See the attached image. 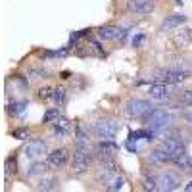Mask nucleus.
Listing matches in <instances>:
<instances>
[{
	"instance_id": "4be33fe9",
	"label": "nucleus",
	"mask_w": 192,
	"mask_h": 192,
	"mask_svg": "<svg viewBox=\"0 0 192 192\" xmlns=\"http://www.w3.org/2000/svg\"><path fill=\"white\" fill-rule=\"evenodd\" d=\"M4 173L10 177H16L17 173H19V165H17V156H16V152L10 156V157H6V162H4Z\"/></svg>"
},
{
	"instance_id": "7c9ffc66",
	"label": "nucleus",
	"mask_w": 192,
	"mask_h": 192,
	"mask_svg": "<svg viewBox=\"0 0 192 192\" xmlns=\"http://www.w3.org/2000/svg\"><path fill=\"white\" fill-rule=\"evenodd\" d=\"M183 117H185V121H186V123H190V125H192V110L185 111V114H183Z\"/></svg>"
},
{
	"instance_id": "5701e85b",
	"label": "nucleus",
	"mask_w": 192,
	"mask_h": 192,
	"mask_svg": "<svg viewBox=\"0 0 192 192\" xmlns=\"http://www.w3.org/2000/svg\"><path fill=\"white\" fill-rule=\"evenodd\" d=\"M123 186H125V177L119 175V173H114V177H111V179L108 180V185L104 186V190L115 192V190H121Z\"/></svg>"
},
{
	"instance_id": "f03ea898",
	"label": "nucleus",
	"mask_w": 192,
	"mask_h": 192,
	"mask_svg": "<svg viewBox=\"0 0 192 192\" xmlns=\"http://www.w3.org/2000/svg\"><path fill=\"white\" fill-rule=\"evenodd\" d=\"M192 71L186 65H175V67H162L156 69L152 83H167V85H180L183 81L190 79Z\"/></svg>"
},
{
	"instance_id": "c756f323",
	"label": "nucleus",
	"mask_w": 192,
	"mask_h": 192,
	"mask_svg": "<svg viewBox=\"0 0 192 192\" xmlns=\"http://www.w3.org/2000/svg\"><path fill=\"white\" fill-rule=\"evenodd\" d=\"M125 148H127L131 154H137V152L140 150V148H138V144L134 142V140H127V142H125Z\"/></svg>"
},
{
	"instance_id": "cd10ccee",
	"label": "nucleus",
	"mask_w": 192,
	"mask_h": 192,
	"mask_svg": "<svg viewBox=\"0 0 192 192\" xmlns=\"http://www.w3.org/2000/svg\"><path fill=\"white\" fill-rule=\"evenodd\" d=\"M144 42H146V35H144V33H137V35L133 37V40H131V44L134 48H140Z\"/></svg>"
},
{
	"instance_id": "1a4fd4ad",
	"label": "nucleus",
	"mask_w": 192,
	"mask_h": 192,
	"mask_svg": "<svg viewBox=\"0 0 192 192\" xmlns=\"http://www.w3.org/2000/svg\"><path fill=\"white\" fill-rule=\"evenodd\" d=\"M173 92H175V85H167V83H152L148 87V96L152 100H157V102L171 100Z\"/></svg>"
},
{
	"instance_id": "f3484780",
	"label": "nucleus",
	"mask_w": 192,
	"mask_h": 192,
	"mask_svg": "<svg viewBox=\"0 0 192 192\" xmlns=\"http://www.w3.org/2000/svg\"><path fill=\"white\" fill-rule=\"evenodd\" d=\"M60 188V179L58 177H40L39 183L35 186V190H42V192H48V190H58Z\"/></svg>"
},
{
	"instance_id": "6e6552de",
	"label": "nucleus",
	"mask_w": 192,
	"mask_h": 192,
	"mask_svg": "<svg viewBox=\"0 0 192 192\" xmlns=\"http://www.w3.org/2000/svg\"><path fill=\"white\" fill-rule=\"evenodd\" d=\"M69 150L67 148H54L50 154H48V167L52 169V171H60V169H65V165L69 163Z\"/></svg>"
},
{
	"instance_id": "7ed1b4c3",
	"label": "nucleus",
	"mask_w": 192,
	"mask_h": 192,
	"mask_svg": "<svg viewBox=\"0 0 192 192\" xmlns=\"http://www.w3.org/2000/svg\"><path fill=\"white\" fill-rule=\"evenodd\" d=\"M94 162V152L90 146H75L71 154V173L83 175Z\"/></svg>"
},
{
	"instance_id": "a211bd4d",
	"label": "nucleus",
	"mask_w": 192,
	"mask_h": 192,
	"mask_svg": "<svg viewBox=\"0 0 192 192\" xmlns=\"http://www.w3.org/2000/svg\"><path fill=\"white\" fill-rule=\"evenodd\" d=\"M50 100L54 102V106H58V108L65 106V102H67V88L62 87V85H60V87H54V88H52Z\"/></svg>"
},
{
	"instance_id": "0eeeda50",
	"label": "nucleus",
	"mask_w": 192,
	"mask_h": 192,
	"mask_svg": "<svg viewBox=\"0 0 192 192\" xmlns=\"http://www.w3.org/2000/svg\"><path fill=\"white\" fill-rule=\"evenodd\" d=\"M46 152H48V144H46V140H42V138H31L23 146V156L27 157V160H31V162L40 160Z\"/></svg>"
},
{
	"instance_id": "f257e3e1",
	"label": "nucleus",
	"mask_w": 192,
	"mask_h": 192,
	"mask_svg": "<svg viewBox=\"0 0 192 192\" xmlns=\"http://www.w3.org/2000/svg\"><path fill=\"white\" fill-rule=\"evenodd\" d=\"M142 119H144V125L148 127V129H152L157 137H160L165 129L171 127V123L175 121V115H173L167 108H154V110L148 111V114H146Z\"/></svg>"
},
{
	"instance_id": "393cba45",
	"label": "nucleus",
	"mask_w": 192,
	"mask_h": 192,
	"mask_svg": "<svg viewBox=\"0 0 192 192\" xmlns=\"http://www.w3.org/2000/svg\"><path fill=\"white\" fill-rule=\"evenodd\" d=\"M29 75L33 77V79H46V77H50L52 75V71L50 69H46V67H33V69L29 71Z\"/></svg>"
},
{
	"instance_id": "412c9836",
	"label": "nucleus",
	"mask_w": 192,
	"mask_h": 192,
	"mask_svg": "<svg viewBox=\"0 0 192 192\" xmlns=\"http://www.w3.org/2000/svg\"><path fill=\"white\" fill-rule=\"evenodd\" d=\"M46 167L48 163H44V162H33V165L27 169V179H37V177H42L44 173H46Z\"/></svg>"
},
{
	"instance_id": "39448f33",
	"label": "nucleus",
	"mask_w": 192,
	"mask_h": 192,
	"mask_svg": "<svg viewBox=\"0 0 192 192\" xmlns=\"http://www.w3.org/2000/svg\"><path fill=\"white\" fill-rule=\"evenodd\" d=\"M119 129L121 125L115 119H110V117H102L92 123V134L98 138H115Z\"/></svg>"
},
{
	"instance_id": "bb28decb",
	"label": "nucleus",
	"mask_w": 192,
	"mask_h": 192,
	"mask_svg": "<svg viewBox=\"0 0 192 192\" xmlns=\"http://www.w3.org/2000/svg\"><path fill=\"white\" fill-rule=\"evenodd\" d=\"M52 96V88L50 87H39L37 88V98L39 100H48Z\"/></svg>"
},
{
	"instance_id": "9d476101",
	"label": "nucleus",
	"mask_w": 192,
	"mask_h": 192,
	"mask_svg": "<svg viewBox=\"0 0 192 192\" xmlns=\"http://www.w3.org/2000/svg\"><path fill=\"white\" fill-rule=\"evenodd\" d=\"M156 4L157 0H127L125 10L134 16H144V14H152L156 10Z\"/></svg>"
},
{
	"instance_id": "2f4dec72",
	"label": "nucleus",
	"mask_w": 192,
	"mask_h": 192,
	"mask_svg": "<svg viewBox=\"0 0 192 192\" xmlns=\"http://www.w3.org/2000/svg\"><path fill=\"white\" fill-rule=\"evenodd\" d=\"M185 190H186V192H192V180H190V183L185 186Z\"/></svg>"
},
{
	"instance_id": "6ab92c4d",
	"label": "nucleus",
	"mask_w": 192,
	"mask_h": 192,
	"mask_svg": "<svg viewBox=\"0 0 192 192\" xmlns=\"http://www.w3.org/2000/svg\"><path fill=\"white\" fill-rule=\"evenodd\" d=\"M25 110H27V100H12L6 106V114L8 115H23Z\"/></svg>"
},
{
	"instance_id": "b1692460",
	"label": "nucleus",
	"mask_w": 192,
	"mask_h": 192,
	"mask_svg": "<svg viewBox=\"0 0 192 192\" xmlns=\"http://www.w3.org/2000/svg\"><path fill=\"white\" fill-rule=\"evenodd\" d=\"M62 117V111L60 108L56 106V108H48L46 111H44V115H42V125H52V123L56 119H60Z\"/></svg>"
},
{
	"instance_id": "9b49d317",
	"label": "nucleus",
	"mask_w": 192,
	"mask_h": 192,
	"mask_svg": "<svg viewBox=\"0 0 192 192\" xmlns=\"http://www.w3.org/2000/svg\"><path fill=\"white\" fill-rule=\"evenodd\" d=\"M73 131H75V125L65 115H62L60 119H56L50 125V134L54 138H67Z\"/></svg>"
},
{
	"instance_id": "20e7f679",
	"label": "nucleus",
	"mask_w": 192,
	"mask_h": 192,
	"mask_svg": "<svg viewBox=\"0 0 192 192\" xmlns=\"http://www.w3.org/2000/svg\"><path fill=\"white\" fill-rule=\"evenodd\" d=\"M156 183H157V190H165V192L177 190L183 185V173L175 171V169H165V171L156 175Z\"/></svg>"
},
{
	"instance_id": "4468645a",
	"label": "nucleus",
	"mask_w": 192,
	"mask_h": 192,
	"mask_svg": "<svg viewBox=\"0 0 192 192\" xmlns=\"http://www.w3.org/2000/svg\"><path fill=\"white\" fill-rule=\"evenodd\" d=\"M171 163L179 169L183 175H188V173H192V157L186 154V152H183V154H179V156H173L171 157Z\"/></svg>"
},
{
	"instance_id": "f8f14e48",
	"label": "nucleus",
	"mask_w": 192,
	"mask_h": 192,
	"mask_svg": "<svg viewBox=\"0 0 192 192\" xmlns=\"http://www.w3.org/2000/svg\"><path fill=\"white\" fill-rule=\"evenodd\" d=\"M96 37L100 40H123L127 37V31L119 25H102L96 29Z\"/></svg>"
},
{
	"instance_id": "a878e982",
	"label": "nucleus",
	"mask_w": 192,
	"mask_h": 192,
	"mask_svg": "<svg viewBox=\"0 0 192 192\" xmlns=\"http://www.w3.org/2000/svg\"><path fill=\"white\" fill-rule=\"evenodd\" d=\"M12 137H14L16 140H27V138L31 137V131H29L27 127H17V129L12 131Z\"/></svg>"
},
{
	"instance_id": "2eb2a0df",
	"label": "nucleus",
	"mask_w": 192,
	"mask_h": 192,
	"mask_svg": "<svg viewBox=\"0 0 192 192\" xmlns=\"http://www.w3.org/2000/svg\"><path fill=\"white\" fill-rule=\"evenodd\" d=\"M186 21H188V17L183 16V14H171V16H167V17L162 21L160 31H173V29H177L179 25L186 23Z\"/></svg>"
},
{
	"instance_id": "c85d7f7f",
	"label": "nucleus",
	"mask_w": 192,
	"mask_h": 192,
	"mask_svg": "<svg viewBox=\"0 0 192 192\" xmlns=\"http://www.w3.org/2000/svg\"><path fill=\"white\" fill-rule=\"evenodd\" d=\"M144 188L146 190H157V183H156V177H150V179H144Z\"/></svg>"
},
{
	"instance_id": "aec40b11",
	"label": "nucleus",
	"mask_w": 192,
	"mask_h": 192,
	"mask_svg": "<svg viewBox=\"0 0 192 192\" xmlns=\"http://www.w3.org/2000/svg\"><path fill=\"white\" fill-rule=\"evenodd\" d=\"M73 140H75V146H88V133L85 131L83 125H75V131H73Z\"/></svg>"
},
{
	"instance_id": "dca6fc26",
	"label": "nucleus",
	"mask_w": 192,
	"mask_h": 192,
	"mask_svg": "<svg viewBox=\"0 0 192 192\" xmlns=\"http://www.w3.org/2000/svg\"><path fill=\"white\" fill-rule=\"evenodd\" d=\"M146 162H148L150 165H165V163L171 162V156H169L165 150H162V148H156V150L148 152Z\"/></svg>"
},
{
	"instance_id": "423d86ee",
	"label": "nucleus",
	"mask_w": 192,
	"mask_h": 192,
	"mask_svg": "<svg viewBox=\"0 0 192 192\" xmlns=\"http://www.w3.org/2000/svg\"><path fill=\"white\" fill-rule=\"evenodd\" d=\"M152 110H154V106L148 100H142V98H131L125 102V115L131 119H140Z\"/></svg>"
},
{
	"instance_id": "ddd939ff",
	"label": "nucleus",
	"mask_w": 192,
	"mask_h": 192,
	"mask_svg": "<svg viewBox=\"0 0 192 192\" xmlns=\"http://www.w3.org/2000/svg\"><path fill=\"white\" fill-rule=\"evenodd\" d=\"M160 148L165 150L169 156L173 157V156H179V154L186 152V142L183 138H179V137H165L162 140V144H160Z\"/></svg>"
}]
</instances>
